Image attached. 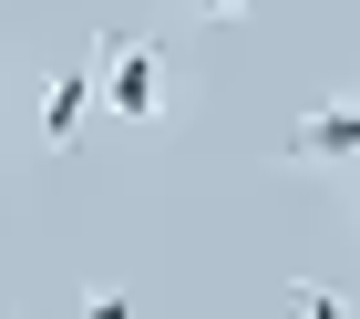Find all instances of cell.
<instances>
[{"instance_id":"obj_2","label":"cell","mask_w":360,"mask_h":319,"mask_svg":"<svg viewBox=\"0 0 360 319\" xmlns=\"http://www.w3.org/2000/svg\"><path fill=\"white\" fill-rule=\"evenodd\" d=\"M278 155H288V165H360V93H330V104H309L299 124L278 134Z\"/></svg>"},{"instance_id":"obj_1","label":"cell","mask_w":360,"mask_h":319,"mask_svg":"<svg viewBox=\"0 0 360 319\" xmlns=\"http://www.w3.org/2000/svg\"><path fill=\"white\" fill-rule=\"evenodd\" d=\"M93 73H103V113H124V124H155L165 113V52L144 31H103L93 42Z\"/></svg>"},{"instance_id":"obj_6","label":"cell","mask_w":360,"mask_h":319,"mask_svg":"<svg viewBox=\"0 0 360 319\" xmlns=\"http://www.w3.org/2000/svg\"><path fill=\"white\" fill-rule=\"evenodd\" d=\"M195 21H237V11H248V0H186Z\"/></svg>"},{"instance_id":"obj_4","label":"cell","mask_w":360,"mask_h":319,"mask_svg":"<svg viewBox=\"0 0 360 319\" xmlns=\"http://www.w3.org/2000/svg\"><path fill=\"white\" fill-rule=\"evenodd\" d=\"M288 299H299V319H350V309H340V289H319V278H299Z\"/></svg>"},{"instance_id":"obj_3","label":"cell","mask_w":360,"mask_h":319,"mask_svg":"<svg viewBox=\"0 0 360 319\" xmlns=\"http://www.w3.org/2000/svg\"><path fill=\"white\" fill-rule=\"evenodd\" d=\"M103 104V73H93V62H72V73H52V93H41V144H83V113Z\"/></svg>"},{"instance_id":"obj_5","label":"cell","mask_w":360,"mask_h":319,"mask_svg":"<svg viewBox=\"0 0 360 319\" xmlns=\"http://www.w3.org/2000/svg\"><path fill=\"white\" fill-rule=\"evenodd\" d=\"M83 319H134V299L124 289H83Z\"/></svg>"}]
</instances>
